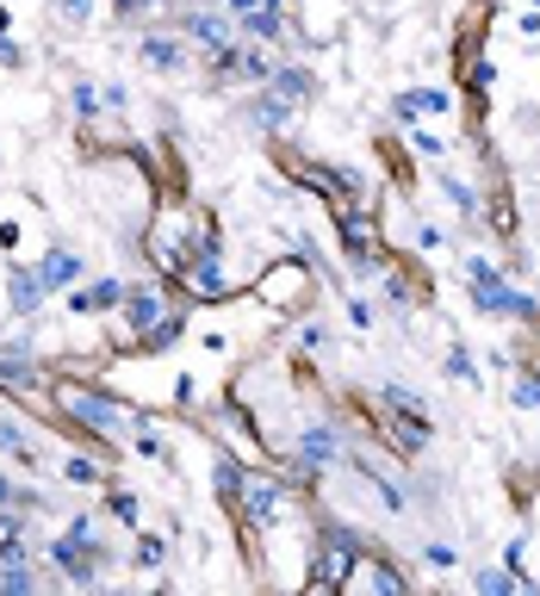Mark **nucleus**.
<instances>
[{"instance_id": "9b49d317", "label": "nucleus", "mask_w": 540, "mask_h": 596, "mask_svg": "<svg viewBox=\"0 0 540 596\" xmlns=\"http://www.w3.org/2000/svg\"><path fill=\"white\" fill-rule=\"evenodd\" d=\"M292 113H298V106H286V100L273 94V87H261V94L249 100V118H255V125H268V131H273V125H286Z\"/></svg>"}, {"instance_id": "1a4fd4ad", "label": "nucleus", "mask_w": 540, "mask_h": 596, "mask_svg": "<svg viewBox=\"0 0 540 596\" xmlns=\"http://www.w3.org/2000/svg\"><path fill=\"white\" fill-rule=\"evenodd\" d=\"M268 87H273L280 100H286V106H305V100L317 94V81H310L305 69H273V75H268Z\"/></svg>"}, {"instance_id": "6ab92c4d", "label": "nucleus", "mask_w": 540, "mask_h": 596, "mask_svg": "<svg viewBox=\"0 0 540 596\" xmlns=\"http://www.w3.org/2000/svg\"><path fill=\"white\" fill-rule=\"evenodd\" d=\"M516 405L521 410H540V366H528V373L516 379Z\"/></svg>"}, {"instance_id": "2eb2a0df", "label": "nucleus", "mask_w": 540, "mask_h": 596, "mask_svg": "<svg viewBox=\"0 0 540 596\" xmlns=\"http://www.w3.org/2000/svg\"><path fill=\"white\" fill-rule=\"evenodd\" d=\"M44 305V280H38V268L32 273H13V311H38Z\"/></svg>"}, {"instance_id": "c85d7f7f", "label": "nucleus", "mask_w": 540, "mask_h": 596, "mask_svg": "<svg viewBox=\"0 0 540 596\" xmlns=\"http://www.w3.org/2000/svg\"><path fill=\"white\" fill-rule=\"evenodd\" d=\"M118 13H143V7H162V0H113Z\"/></svg>"}, {"instance_id": "f3484780", "label": "nucleus", "mask_w": 540, "mask_h": 596, "mask_svg": "<svg viewBox=\"0 0 540 596\" xmlns=\"http://www.w3.org/2000/svg\"><path fill=\"white\" fill-rule=\"evenodd\" d=\"M32 584H38V572L25 559H0V591H32Z\"/></svg>"}, {"instance_id": "b1692460", "label": "nucleus", "mask_w": 540, "mask_h": 596, "mask_svg": "<svg viewBox=\"0 0 540 596\" xmlns=\"http://www.w3.org/2000/svg\"><path fill=\"white\" fill-rule=\"evenodd\" d=\"M447 366H454V379H466V385H472V379H479V366H472V361H466V354H460V348H454V354H447Z\"/></svg>"}, {"instance_id": "412c9836", "label": "nucleus", "mask_w": 540, "mask_h": 596, "mask_svg": "<svg viewBox=\"0 0 540 596\" xmlns=\"http://www.w3.org/2000/svg\"><path fill=\"white\" fill-rule=\"evenodd\" d=\"M32 373H38V366L25 361V354H7V361H0V379H7V385H20V379H32Z\"/></svg>"}, {"instance_id": "c756f323", "label": "nucleus", "mask_w": 540, "mask_h": 596, "mask_svg": "<svg viewBox=\"0 0 540 596\" xmlns=\"http://www.w3.org/2000/svg\"><path fill=\"white\" fill-rule=\"evenodd\" d=\"M7 503H20V491H13V479H7V472H0V510H7Z\"/></svg>"}, {"instance_id": "a211bd4d", "label": "nucleus", "mask_w": 540, "mask_h": 596, "mask_svg": "<svg viewBox=\"0 0 540 596\" xmlns=\"http://www.w3.org/2000/svg\"><path fill=\"white\" fill-rule=\"evenodd\" d=\"M0 454H32V435L13 417H0Z\"/></svg>"}, {"instance_id": "ddd939ff", "label": "nucleus", "mask_w": 540, "mask_h": 596, "mask_svg": "<svg viewBox=\"0 0 540 596\" xmlns=\"http://www.w3.org/2000/svg\"><path fill=\"white\" fill-rule=\"evenodd\" d=\"M454 100L442 94V87H416V94H404L398 100V118H423V113H447Z\"/></svg>"}, {"instance_id": "20e7f679", "label": "nucleus", "mask_w": 540, "mask_h": 596, "mask_svg": "<svg viewBox=\"0 0 540 596\" xmlns=\"http://www.w3.org/2000/svg\"><path fill=\"white\" fill-rule=\"evenodd\" d=\"M292 460H298V472H317V466H336V460H342V442H336V429H324V423L298 429V442H292Z\"/></svg>"}, {"instance_id": "f257e3e1", "label": "nucleus", "mask_w": 540, "mask_h": 596, "mask_svg": "<svg viewBox=\"0 0 540 596\" xmlns=\"http://www.w3.org/2000/svg\"><path fill=\"white\" fill-rule=\"evenodd\" d=\"M472 305L484 311V317H516V324H540V299H528L521 287H509L491 261H472Z\"/></svg>"}, {"instance_id": "393cba45", "label": "nucleus", "mask_w": 540, "mask_h": 596, "mask_svg": "<svg viewBox=\"0 0 540 596\" xmlns=\"http://www.w3.org/2000/svg\"><path fill=\"white\" fill-rule=\"evenodd\" d=\"M69 479H75V484H94L99 466H94V460H69Z\"/></svg>"}, {"instance_id": "dca6fc26", "label": "nucleus", "mask_w": 540, "mask_h": 596, "mask_svg": "<svg viewBox=\"0 0 540 596\" xmlns=\"http://www.w3.org/2000/svg\"><path fill=\"white\" fill-rule=\"evenodd\" d=\"M212 484H218V498H224V503H243V466H236V460H218L212 466Z\"/></svg>"}, {"instance_id": "bb28decb", "label": "nucleus", "mask_w": 540, "mask_h": 596, "mask_svg": "<svg viewBox=\"0 0 540 596\" xmlns=\"http://www.w3.org/2000/svg\"><path fill=\"white\" fill-rule=\"evenodd\" d=\"M113 516H125V522H137V498H131V491H118V498H113Z\"/></svg>"}, {"instance_id": "7c9ffc66", "label": "nucleus", "mask_w": 540, "mask_h": 596, "mask_svg": "<svg viewBox=\"0 0 540 596\" xmlns=\"http://www.w3.org/2000/svg\"><path fill=\"white\" fill-rule=\"evenodd\" d=\"M535 7H540V0H535Z\"/></svg>"}, {"instance_id": "9d476101", "label": "nucleus", "mask_w": 540, "mask_h": 596, "mask_svg": "<svg viewBox=\"0 0 540 596\" xmlns=\"http://www.w3.org/2000/svg\"><path fill=\"white\" fill-rule=\"evenodd\" d=\"M273 299V305H280V292H298V305H305V292H310V273L298 268V261H280V268L268 273V287H261Z\"/></svg>"}, {"instance_id": "6e6552de", "label": "nucleus", "mask_w": 540, "mask_h": 596, "mask_svg": "<svg viewBox=\"0 0 540 596\" xmlns=\"http://www.w3.org/2000/svg\"><path fill=\"white\" fill-rule=\"evenodd\" d=\"M69 305L75 311H113V305H125V280H87V287H75Z\"/></svg>"}, {"instance_id": "5701e85b", "label": "nucleus", "mask_w": 540, "mask_h": 596, "mask_svg": "<svg viewBox=\"0 0 540 596\" xmlns=\"http://www.w3.org/2000/svg\"><path fill=\"white\" fill-rule=\"evenodd\" d=\"M57 13L69 25H87V13H94V0H57Z\"/></svg>"}, {"instance_id": "4be33fe9", "label": "nucleus", "mask_w": 540, "mask_h": 596, "mask_svg": "<svg viewBox=\"0 0 540 596\" xmlns=\"http://www.w3.org/2000/svg\"><path fill=\"white\" fill-rule=\"evenodd\" d=\"M137 565H143V572H150V565H162V540H155V535H143V540H137Z\"/></svg>"}, {"instance_id": "4468645a", "label": "nucleus", "mask_w": 540, "mask_h": 596, "mask_svg": "<svg viewBox=\"0 0 540 596\" xmlns=\"http://www.w3.org/2000/svg\"><path fill=\"white\" fill-rule=\"evenodd\" d=\"M243 498H249V516L255 522H268L273 510H280V484H249V479H243Z\"/></svg>"}, {"instance_id": "423d86ee", "label": "nucleus", "mask_w": 540, "mask_h": 596, "mask_svg": "<svg viewBox=\"0 0 540 596\" xmlns=\"http://www.w3.org/2000/svg\"><path fill=\"white\" fill-rule=\"evenodd\" d=\"M125 317H131L137 336H143V329H155L162 317H168V299H162V287H131V292H125Z\"/></svg>"}, {"instance_id": "a878e982", "label": "nucleus", "mask_w": 540, "mask_h": 596, "mask_svg": "<svg viewBox=\"0 0 540 596\" xmlns=\"http://www.w3.org/2000/svg\"><path fill=\"white\" fill-rule=\"evenodd\" d=\"M454 559H460V553H454L447 540H429V565H454Z\"/></svg>"}, {"instance_id": "f8f14e48", "label": "nucleus", "mask_w": 540, "mask_h": 596, "mask_svg": "<svg viewBox=\"0 0 540 596\" xmlns=\"http://www.w3.org/2000/svg\"><path fill=\"white\" fill-rule=\"evenodd\" d=\"M75 273H81V261H75L69 249H57V255H44V261H38V280H44V292H50V287H69Z\"/></svg>"}, {"instance_id": "0eeeda50", "label": "nucleus", "mask_w": 540, "mask_h": 596, "mask_svg": "<svg viewBox=\"0 0 540 596\" xmlns=\"http://www.w3.org/2000/svg\"><path fill=\"white\" fill-rule=\"evenodd\" d=\"M137 57L150 62V69H162V75H180L187 69V44L168 38V32H150V38L137 44Z\"/></svg>"}, {"instance_id": "7ed1b4c3", "label": "nucleus", "mask_w": 540, "mask_h": 596, "mask_svg": "<svg viewBox=\"0 0 540 596\" xmlns=\"http://www.w3.org/2000/svg\"><path fill=\"white\" fill-rule=\"evenodd\" d=\"M62 410H69V417H81V423L94 429V435H113V429H125V405L99 398V392H81V385H69V392H62Z\"/></svg>"}, {"instance_id": "aec40b11", "label": "nucleus", "mask_w": 540, "mask_h": 596, "mask_svg": "<svg viewBox=\"0 0 540 596\" xmlns=\"http://www.w3.org/2000/svg\"><path fill=\"white\" fill-rule=\"evenodd\" d=\"M479 591H484V596H509V591H516V577L497 572V565H484V572H479Z\"/></svg>"}, {"instance_id": "cd10ccee", "label": "nucleus", "mask_w": 540, "mask_h": 596, "mask_svg": "<svg viewBox=\"0 0 540 596\" xmlns=\"http://www.w3.org/2000/svg\"><path fill=\"white\" fill-rule=\"evenodd\" d=\"M0 62H7V69H20V62H25V57H20V44L7 38V32H0Z\"/></svg>"}, {"instance_id": "39448f33", "label": "nucleus", "mask_w": 540, "mask_h": 596, "mask_svg": "<svg viewBox=\"0 0 540 596\" xmlns=\"http://www.w3.org/2000/svg\"><path fill=\"white\" fill-rule=\"evenodd\" d=\"M342 243H348V255H354L361 268L379 255V231H373V218H361V206H342Z\"/></svg>"}, {"instance_id": "f03ea898", "label": "nucleus", "mask_w": 540, "mask_h": 596, "mask_svg": "<svg viewBox=\"0 0 540 596\" xmlns=\"http://www.w3.org/2000/svg\"><path fill=\"white\" fill-rule=\"evenodd\" d=\"M180 25H187V38L199 44V57H212V62L236 44V20L224 13V7H193V13H187Z\"/></svg>"}]
</instances>
